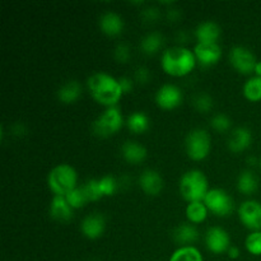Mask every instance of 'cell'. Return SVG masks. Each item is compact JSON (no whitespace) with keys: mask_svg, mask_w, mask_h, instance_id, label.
Here are the masks:
<instances>
[{"mask_svg":"<svg viewBox=\"0 0 261 261\" xmlns=\"http://www.w3.org/2000/svg\"><path fill=\"white\" fill-rule=\"evenodd\" d=\"M87 87L94 101L103 105L107 109L116 106L117 102L124 96L119 78L105 71H96L87 79Z\"/></svg>","mask_w":261,"mask_h":261,"instance_id":"cell-1","label":"cell"},{"mask_svg":"<svg viewBox=\"0 0 261 261\" xmlns=\"http://www.w3.org/2000/svg\"><path fill=\"white\" fill-rule=\"evenodd\" d=\"M194 51L185 46H173L163 51L161 56V66L163 71L171 76L181 78L190 74L196 66Z\"/></svg>","mask_w":261,"mask_h":261,"instance_id":"cell-2","label":"cell"},{"mask_svg":"<svg viewBox=\"0 0 261 261\" xmlns=\"http://www.w3.org/2000/svg\"><path fill=\"white\" fill-rule=\"evenodd\" d=\"M178 190H180L181 196L188 203L204 201L206 194L211 190L208 177H206L203 171L196 170V168L186 171L180 177Z\"/></svg>","mask_w":261,"mask_h":261,"instance_id":"cell-3","label":"cell"},{"mask_svg":"<svg viewBox=\"0 0 261 261\" xmlns=\"http://www.w3.org/2000/svg\"><path fill=\"white\" fill-rule=\"evenodd\" d=\"M78 184V172L68 163H60L55 166L47 175V186L54 195L65 196L74 190Z\"/></svg>","mask_w":261,"mask_h":261,"instance_id":"cell-4","label":"cell"},{"mask_svg":"<svg viewBox=\"0 0 261 261\" xmlns=\"http://www.w3.org/2000/svg\"><path fill=\"white\" fill-rule=\"evenodd\" d=\"M212 149V139L205 129L196 127L188 133L185 138V152L193 161H203Z\"/></svg>","mask_w":261,"mask_h":261,"instance_id":"cell-5","label":"cell"},{"mask_svg":"<svg viewBox=\"0 0 261 261\" xmlns=\"http://www.w3.org/2000/svg\"><path fill=\"white\" fill-rule=\"evenodd\" d=\"M124 125V116L119 107H109L92 124L93 134L99 138H107L116 134Z\"/></svg>","mask_w":261,"mask_h":261,"instance_id":"cell-6","label":"cell"},{"mask_svg":"<svg viewBox=\"0 0 261 261\" xmlns=\"http://www.w3.org/2000/svg\"><path fill=\"white\" fill-rule=\"evenodd\" d=\"M204 204L208 211L217 217L231 216L234 209L233 199L223 189H211L204 199Z\"/></svg>","mask_w":261,"mask_h":261,"instance_id":"cell-7","label":"cell"},{"mask_svg":"<svg viewBox=\"0 0 261 261\" xmlns=\"http://www.w3.org/2000/svg\"><path fill=\"white\" fill-rule=\"evenodd\" d=\"M228 59L232 68L239 71L240 74L252 73L257 63L255 54L249 47L242 45L233 46L229 51Z\"/></svg>","mask_w":261,"mask_h":261,"instance_id":"cell-8","label":"cell"},{"mask_svg":"<svg viewBox=\"0 0 261 261\" xmlns=\"http://www.w3.org/2000/svg\"><path fill=\"white\" fill-rule=\"evenodd\" d=\"M155 103L162 110H173L182 103L184 94L178 86L173 83L162 84L155 92Z\"/></svg>","mask_w":261,"mask_h":261,"instance_id":"cell-9","label":"cell"},{"mask_svg":"<svg viewBox=\"0 0 261 261\" xmlns=\"http://www.w3.org/2000/svg\"><path fill=\"white\" fill-rule=\"evenodd\" d=\"M205 246L212 254L221 255L228 251L231 245V237L228 232L218 226L209 227L205 232Z\"/></svg>","mask_w":261,"mask_h":261,"instance_id":"cell-10","label":"cell"},{"mask_svg":"<svg viewBox=\"0 0 261 261\" xmlns=\"http://www.w3.org/2000/svg\"><path fill=\"white\" fill-rule=\"evenodd\" d=\"M239 218L246 228L261 231V203L257 200H245L239 206Z\"/></svg>","mask_w":261,"mask_h":261,"instance_id":"cell-11","label":"cell"},{"mask_svg":"<svg viewBox=\"0 0 261 261\" xmlns=\"http://www.w3.org/2000/svg\"><path fill=\"white\" fill-rule=\"evenodd\" d=\"M193 51L196 58V61L203 66L216 65L222 58V47L219 46L218 42H196Z\"/></svg>","mask_w":261,"mask_h":261,"instance_id":"cell-12","label":"cell"},{"mask_svg":"<svg viewBox=\"0 0 261 261\" xmlns=\"http://www.w3.org/2000/svg\"><path fill=\"white\" fill-rule=\"evenodd\" d=\"M139 186L147 195L157 196L162 193L163 188H165V181L158 171L148 168L140 173Z\"/></svg>","mask_w":261,"mask_h":261,"instance_id":"cell-13","label":"cell"},{"mask_svg":"<svg viewBox=\"0 0 261 261\" xmlns=\"http://www.w3.org/2000/svg\"><path fill=\"white\" fill-rule=\"evenodd\" d=\"M106 219L101 213H92L84 217L81 223V231L88 240H97L105 233Z\"/></svg>","mask_w":261,"mask_h":261,"instance_id":"cell-14","label":"cell"},{"mask_svg":"<svg viewBox=\"0 0 261 261\" xmlns=\"http://www.w3.org/2000/svg\"><path fill=\"white\" fill-rule=\"evenodd\" d=\"M252 133L246 126H237L229 134L227 145L228 149L233 153H242L251 145Z\"/></svg>","mask_w":261,"mask_h":261,"instance_id":"cell-15","label":"cell"},{"mask_svg":"<svg viewBox=\"0 0 261 261\" xmlns=\"http://www.w3.org/2000/svg\"><path fill=\"white\" fill-rule=\"evenodd\" d=\"M98 24L102 32L107 36H111V37L121 35L125 27L124 18H122L119 13L114 12V10L105 12L103 14L99 17Z\"/></svg>","mask_w":261,"mask_h":261,"instance_id":"cell-16","label":"cell"},{"mask_svg":"<svg viewBox=\"0 0 261 261\" xmlns=\"http://www.w3.org/2000/svg\"><path fill=\"white\" fill-rule=\"evenodd\" d=\"M122 158L132 165H139L144 162L148 155L147 148L135 140H126L120 148Z\"/></svg>","mask_w":261,"mask_h":261,"instance_id":"cell-17","label":"cell"},{"mask_svg":"<svg viewBox=\"0 0 261 261\" xmlns=\"http://www.w3.org/2000/svg\"><path fill=\"white\" fill-rule=\"evenodd\" d=\"M221 27L214 20H203L195 28V37L198 42L214 43L221 37Z\"/></svg>","mask_w":261,"mask_h":261,"instance_id":"cell-18","label":"cell"},{"mask_svg":"<svg viewBox=\"0 0 261 261\" xmlns=\"http://www.w3.org/2000/svg\"><path fill=\"white\" fill-rule=\"evenodd\" d=\"M74 209L69 205L65 196L54 195L53 200L50 203V216L55 221L65 223L73 219Z\"/></svg>","mask_w":261,"mask_h":261,"instance_id":"cell-19","label":"cell"},{"mask_svg":"<svg viewBox=\"0 0 261 261\" xmlns=\"http://www.w3.org/2000/svg\"><path fill=\"white\" fill-rule=\"evenodd\" d=\"M82 92H83L82 84L75 79H70V81H66L65 83L59 87L56 96H58L59 101L63 102V103L71 105L81 98Z\"/></svg>","mask_w":261,"mask_h":261,"instance_id":"cell-20","label":"cell"},{"mask_svg":"<svg viewBox=\"0 0 261 261\" xmlns=\"http://www.w3.org/2000/svg\"><path fill=\"white\" fill-rule=\"evenodd\" d=\"M173 240L181 246H191L198 241L199 231L193 223H182L173 229Z\"/></svg>","mask_w":261,"mask_h":261,"instance_id":"cell-21","label":"cell"},{"mask_svg":"<svg viewBox=\"0 0 261 261\" xmlns=\"http://www.w3.org/2000/svg\"><path fill=\"white\" fill-rule=\"evenodd\" d=\"M163 43H165V37L158 31H152V32L147 33L140 40V50L143 54L150 56L157 54L158 51L162 48Z\"/></svg>","mask_w":261,"mask_h":261,"instance_id":"cell-22","label":"cell"},{"mask_svg":"<svg viewBox=\"0 0 261 261\" xmlns=\"http://www.w3.org/2000/svg\"><path fill=\"white\" fill-rule=\"evenodd\" d=\"M126 126L133 134H143L149 129V117L143 111H135L126 119Z\"/></svg>","mask_w":261,"mask_h":261,"instance_id":"cell-23","label":"cell"},{"mask_svg":"<svg viewBox=\"0 0 261 261\" xmlns=\"http://www.w3.org/2000/svg\"><path fill=\"white\" fill-rule=\"evenodd\" d=\"M208 208L204 204V201H194V203H188L185 209L186 218L190 223L200 224L208 218Z\"/></svg>","mask_w":261,"mask_h":261,"instance_id":"cell-24","label":"cell"},{"mask_svg":"<svg viewBox=\"0 0 261 261\" xmlns=\"http://www.w3.org/2000/svg\"><path fill=\"white\" fill-rule=\"evenodd\" d=\"M259 188V181L254 175V172L249 170L242 171L237 177V189L244 195H251Z\"/></svg>","mask_w":261,"mask_h":261,"instance_id":"cell-25","label":"cell"},{"mask_svg":"<svg viewBox=\"0 0 261 261\" xmlns=\"http://www.w3.org/2000/svg\"><path fill=\"white\" fill-rule=\"evenodd\" d=\"M168 261H204V257L195 246H180L172 252Z\"/></svg>","mask_w":261,"mask_h":261,"instance_id":"cell-26","label":"cell"},{"mask_svg":"<svg viewBox=\"0 0 261 261\" xmlns=\"http://www.w3.org/2000/svg\"><path fill=\"white\" fill-rule=\"evenodd\" d=\"M245 98L251 102L261 101V76H251L245 82L242 87Z\"/></svg>","mask_w":261,"mask_h":261,"instance_id":"cell-27","label":"cell"},{"mask_svg":"<svg viewBox=\"0 0 261 261\" xmlns=\"http://www.w3.org/2000/svg\"><path fill=\"white\" fill-rule=\"evenodd\" d=\"M82 189H83V193L86 195L87 201H97L103 198V194H102L101 188H99L98 178L88 180L82 186Z\"/></svg>","mask_w":261,"mask_h":261,"instance_id":"cell-28","label":"cell"},{"mask_svg":"<svg viewBox=\"0 0 261 261\" xmlns=\"http://www.w3.org/2000/svg\"><path fill=\"white\" fill-rule=\"evenodd\" d=\"M99 182V188H101L102 194L105 196H112L116 194V191L119 190L120 188V182L115 176L112 175H106L103 177L98 178Z\"/></svg>","mask_w":261,"mask_h":261,"instance_id":"cell-29","label":"cell"},{"mask_svg":"<svg viewBox=\"0 0 261 261\" xmlns=\"http://www.w3.org/2000/svg\"><path fill=\"white\" fill-rule=\"evenodd\" d=\"M193 106L198 110L199 112H205L212 111L214 106V101L212 98L211 94L205 93V92H201V93H198L195 97L193 98Z\"/></svg>","mask_w":261,"mask_h":261,"instance_id":"cell-30","label":"cell"},{"mask_svg":"<svg viewBox=\"0 0 261 261\" xmlns=\"http://www.w3.org/2000/svg\"><path fill=\"white\" fill-rule=\"evenodd\" d=\"M65 199L69 203V205H70L74 211H75V209L83 208V206L88 203L82 188H75L74 190H71L70 193L66 194Z\"/></svg>","mask_w":261,"mask_h":261,"instance_id":"cell-31","label":"cell"},{"mask_svg":"<svg viewBox=\"0 0 261 261\" xmlns=\"http://www.w3.org/2000/svg\"><path fill=\"white\" fill-rule=\"evenodd\" d=\"M245 247L247 252L255 256L261 255V231H254L245 240Z\"/></svg>","mask_w":261,"mask_h":261,"instance_id":"cell-32","label":"cell"},{"mask_svg":"<svg viewBox=\"0 0 261 261\" xmlns=\"http://www.w3.org/2000/svg\"><path fill=\"white\" fill-rule=\"evenodd\" d=\"M211 126L218 133L228 132L232 126V120L226 114H217L211 119Z\"/></svg>","mask_w":261,"mask_h":261,"instance_id":"cell-33","label":"cell"},{"mask_svg":"<svg viewBox=\"0 0 261 261\" xmlns=\"http://www.w3.org/2000/svg\"><path fill=\"white\" fill-rule=\"evenodd\" d=\"M114 58L117 63H127L132 58V51L130 47L124 42H120L119 45H116L114 50Z\"/></svg>","mask_w":261,"mask_h":261,"instance_id":"cell-34","label":"cell"},{"mask_svg":"<svg viewBox=\"0 0 261 261\" xmlns=\"http://www.w3.org/2000/svg\"><path fill=\"white\" fill-rule=\"evenodd\" d=\"M142 15V19L147 23H154L157 22L161 18V10L160 8H157L155 5H149V7L144 8L140 13Z\"/></svg>","mask_w":261,"mask_h":261,"instance_id":"cell-35","label":"cell"},{"mask_svg":"<svg viewBox=\"0 0 261 261\" xmlns=\"http://www.w3.org/2000/svg\"><path fill=\"white\" fill-rule=\"evenodd\" d=\"M150 79L149 69L145 66H138L134 73V81L139 84H147Z\"/></svg>","mask_w":261,"mask_h":261,"instance_id":"cell-36","label":"cell"},{"mask_svg":"<svg viewBox=\"0 0 261 261\" xmlns=\"http://www.w3.org/2000/svg\"><path fill=\"white\" fill-rule=\"evenodd\" d=\"M120 86H121L122 93L127 94L134 89V81L130 76H120L119 78Z\"/></svg>","mask_w":261,"mask_h":261,"instance_id":"cell-37","label":"cell"},{"mask_svg":"<svg viewBox=\"0 0 261 261\" xmlns=\"http://www.w3.org/2000/svg\"><path fill=\"white\" fill-rule=\"evenodd\" d=\"M181 15H182V13H181V10L178 9V8H171V9L167 10L166 17H167V19L171 20V22H177L181 18Z\"/></svg>","mask_w":261,"mask_h":261,"instance_id":"cell-38","label":"cell"},{"mask_svg":"<svg viewBox=\"0 0 261 261\" xmlns=\"http://www.w3.org/2000/svg\"><path fill=\"white\" fill-rule=\"evenodd\" d=\"M12 132L15 135H23L25 133V126L23 125V122H17V124H14L12 126Z\"/></svg>","mask_w":261,"mask_h":261,"instance_id":"cell-39","label":"cell"},{"mask_svg":"<svg viewBox=\"0 0 261 261\" xmlns=\"http://www.w3.org/2000/svg\"><path fill=\"white\" fill-rule=\"evenodd\" d=\"M227 254H228V256L231 259H237L240 256V249L237 246H231L228 249V251H227Z\"/></svg>","mask_w":261,"mask_h":261,"instance_id":"cell-40","label":"cell"},{"mask_svg":"<svg viewBox=\"0 0 261 261\" xmlns=\"http://www.w3.org/2000/svg\"><path fill=\"white\" fill-rule=\"evenodd\" d=\"M177 38H178V41H180V42H185V41L188 40V37H186L185 31H180V32H178Z\"/></svg>","mask_w":261,"mask_h":261,"instance_id":"cell-41","label":"cell"},{"mask_svg":"<svg viewBox=\"0 0 261 261\" xmlns=\"http://www.w3.org/2000/svg\"><path fill=\"white\" fill-rule=\"evenodd\" d=\"M254 71H255V74H256V76H261V61H257Z\"/></svg>","mask_w":261,"mask_h":261,"instance_id":"cell-42","label":"cell"},{"mask_svg":"<svg viewBox=\"0 0 261 261\" xmlns=\"http://www.w3.org/2000/svg\"><path fill=\"white\" fill-rule=\"evenodd\" d=\"M260 166H261V161H260Z\"/></svg>","mask_w":261,"mask_h":261,"instance_id":"cell-43","label":"cell"}]
</instances>
